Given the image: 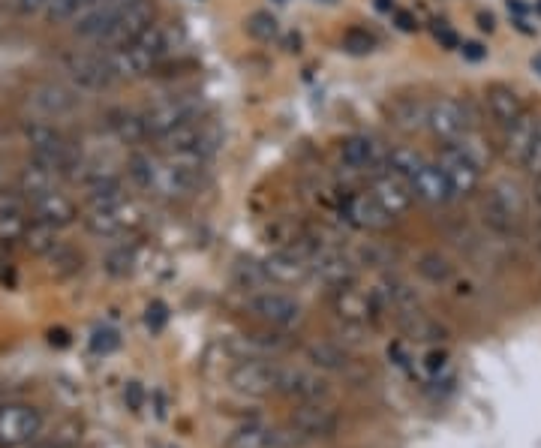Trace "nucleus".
I'll return each instance as SVG.
<instances>
[{
	"instance_id": "obj_1",
	"label": "nucleus",
	"mask_w": 541,
	"mask_h": 448,
	"mask_svg": "<svg viewBox=\"0 0 541 448\" xmlns=\"http://www.w3.org/2000/svg\"><path fill=\"white\" fill-rule=\"evenodd\" d=\"M175 31L178 28L172 22H154L139 40L121 46V49H112L106 58L112 64L115 79L136 82V79L151 76L175 52Z\"/></svg>"
},
{
	"instance_id": "obj_2",
	"label": "nucleus",
	"mask_w": 541,
	"mask_h": 448,
	"mask_svg": "<svg viewBox=\"0 0 541 448\" xmlns=\"http://www.w3.org/2000/svg\"><path fill=\"white\" fill-rule=\"evenodd\" d=\"M130 178L151 196L160 199H184L196 193V181L178 169L166 154H136L130 160Z\"/></svg>"
},
{
	"instance_id": "obj_3",
	"label": "nucleus",
	"mask_w": 541,
	"mask_h": 448,
	"mask_svg": "<svg viewBox=\"0 0 541 448\" xmlns=\"http://www.w3.org/2000/svg\"><path fill=\"white\" fill-rule=\"evenodd\" d=\"M22 136H25L34 160L46 163L58 175H73L76 172L79 157H76L73 145L67 142V136L55 124H49V121H28L22 127Z\"/></svg>"
},
{
	"instance_id": "obj_4",
	"label": "nucleus",
	"mask_w": 541,
	"mask_h": 448,
	"mask_svg": "<svg viewBox=\"0 0 541 448\" xmlns=\"http://www.w3.org/2000/svg\"><path fill=\"white\" fill-rule=\"evenodd\" d=\"M157 142H160L163 154H199V157L211 160V157L223 148L226 136H223V130H220L217 121L199 115V118H193V121L178 124L175 130H169V133L160 136Z\"/></svg>"
},
{
	"instance_id": "obj_5",
	"label": "nucleus",
	"mask_w": 541,
	"mask_h": 448,
	"mask_svg": "<svg viewBox=\"0 0 541 448\" xmlns=\"http://www.w3.org/2000/svg\"><path fill=\"white\" fill-rule=\"evenodd\" d=\"M523 217V196L514 181L493 184L481 199V220L493 235H511Z\"/></svg>"
},
{
	"instance_id": "obj_6",
	"label": "nucleus",
	"mask_w": 541,
	"mask_h": 448,
	"mask_svg": "<svg viewBox=\"0 0 541 448\" xmlns=\"http://www.w3.org/2000/svg\"><path fill=\"white\" fill-rule=\"evenodd\" d=\"M145 220V211L127 196L115 205H103V208H88L85 214V229L94 235V238H103V241H115V238H124L130 232H136Z\"/></svg>"
},
{
	"instance_id": "obj_7",
	"label": "nucleus",
	"mask_w": 541,
	"mask_h": 448,
	"mask_svg": "<svg viewBox=\"0 0 541 448\" xmlns=\"http://www.w3.org/2000/svg\"><path fill=\"white\" fill-rule=\"evenodd\" d=\"M43 430V412L31 403L13 400L0 406V448H22Z\"/></svg>"
},
{
	"instance_id": "obj_8",
	"label": "nucleus",
	"mask_w": 541,
	"mask_h": 448,
	"mask_svg": "<svg viewBox=\"0 0 541 448\" xmlns=\"http://www.w3.org/2000/svg\"><path fill=\"white\" fill-rule=\"evenodd\" d=\"M154 22H157V7H154V0H136V4L124 7V10L115 16V22H112L109 31L103 34L100 46L109 49V52H112V49H121V46L139 40Z\"/></svg>"
},
{
	"instance_id": "obj_9",
	"label": "nucleus",
	"mask_w": 541,
	"mask_h": 448,
	"mask_svg": "<svg viewBox=\"0 0 541 448\" xmlns=\"http://www.w3.org/2000/svg\"><path fill=\"white\" fill-rule=\"evenodd\" d=\"M64 73L70 79V85L76 91H106L115 82L112 64L103 55H91V52H67L64 55Z\"/></svg>"
},
{
	"instance_id": "obj_10",
	"label": "nucleus",
	"mask_w": 541,
	"mask_h": 448,
	"mask_svg": "<svg viewBox=\"0 0 541 448\" xmlns=\"http://www.w3.org/2000/svg\"><path fill=\"white\" fill-rule=\"evenodd\" d=\"M202 115V100H196V94H181V97H169L157 106H151L142 118L148 127V139H160L169 130H175L184 121H193Z\"/></svg>"
},
{
	"instance_id": "obj_11",
	"label": "nucleus",
	"mask_w": 541,
	"mask_h": 448,
	"mask_svg": "<svg viewBox=\"0 0 541 448\" xmlns=\"http://www.w3.org/2000/svg\"><path fill=\"white\" fill-rule=\"evenodd\" d=\"M277 379H280V364L268 361V358H244L232 367L229 373V385L238 394L247 397H265L277 391Z\"/></svg>"
},
{
	"instance_id": "obj_12",
	"label": "nucleus",
	"mask_w": 541,
	"mask_h": 448,
	"mask_svg": "<svg viewBox=\"0 0 541 448\" xmlns=\"http://www.w3.org/2000/svg\"><path fill=\"white\" fill-rule=\"evenodd\" d=\"M289 427L298 439H331L340 430V415L325 400H307L292 409Z\"/></svg>"
},
{
	"instance_id": "obj_13",
	"label": "nucleus",
	"mask_w": 541,
	"mask_h": 448,
	"mask_svg": "<svg viewBox=\"0 0 541 448\" xmlns=\"http://www.w3.org/2000/svg\"><path fill=\"white\" fill-rule=\"evenodd\" d=\"M28 103L46 121H58L79 109V94H76V88H70L64 82H37L28 91Z\"/></svg>"
},
{
	"instance_id": "obj_14",
	"label": "nucleus",
	"mask_w": 541,
	"mask_h": 448,
	"mask_svg": "<svg viewBox=\"0 0 541 448\" xmlns=\"http://www.w3.org/2000/svg\"><path fill=\"white\" fill-rule=\"evenodd\" d=\"M340 163L343 169L349 172H367V175H376L382 169H388V151L385 145L376 139V136H349L343 145H340Z\"/></svg>"
},
{
	"instance_id": "obj_15",
	"label": "nucleus",
	"mask_w": 541,
	"mask_h": 448,
	"mask_svg": "<svg viewBox=\"0 0 541 448\" xmlns=\"http://www.w3.org/2000/svg\"><path fill=\"white\" fill-rule=\"evenodd\" d=\"M370 196L382 205V211L388 214V217H403V214H409V208H412V202H415V193H412V187H409V181L406 178H400L397 172H391V169H382V172H376V175H370Z\"/></svg>"
},
{
	"instance_id": "obj_16",
	"label": "nucleus",
	"mask_w": 541,
	"mask_h": 448,
	"mask_svg": "<svg viewBox=\"0 0 541 448\" xmlns=\"http://www.w3.org/2000/svg\"><path fill=\"white\" fill-rule=\"evenodd\" d=\"M340 214L358 232H388V226L394 223V217H388L370 193H343Z\"/></svg>"
},
{
	"instance_id": "obj_17",
	"label": "nucleus",
	"mask_w": 541,
	"mask_h": 448,
	"mask_svg": "<svg viewBox=\"0 0 541 448\" xmlns=\"http://www.w3.org/2000/svg\"><path fill=\"white\" fill-rule=\"evenodd\" d=\"M424 127L439 139V142H454L460 133L469 130V112L460 100L454 97H439L427 103V121Z\"/></svg>"
},
{
	"instance_id": "obj_18",
	"label": "nucleus",
	"mask_w": 541,
	"mask_h": 448,
	"mask_svg": "<svg viewBox=\"0 0 541 448\" xmlns=\"http://www.w3.org/2000/svg\"><path fill=\"white\" fill-rule=\"evenodd\" d=\"M250 310L256 313V319H262L271 328H295L304 319V310L295 298L283 292H271V289L256 292L250 298Z\"/></svg>"
},
{
	"instance_id": "obj_19",
	"label": "nucleus",
	"mask_w": 541,
	"mask_h": 448,
	"mask_svg": "<svg viewBox=\"0 0 541 448\" xmlns=\"http://www.w3.org/2000/svg\"><path fill=\"white\" fill-rule=\"evenodd\" d=\"M433 163H436L439 172L445 175V181H448V187H451L454 196H472V193L478 190L481 172H478L451 142H445V145L439 148V157H436Z\"/></svg>"
},
{
	"instance_id": "obj_20",
	"label": "nucleus",
	"mask_w": 541,
	"mask_h": 448,
	"mask_svg": "<svg viewBox=\"0 0 541 448\" xmlns=\"http://www.w3.org/2000/svg\"><path fill=\"white\" fill-rule=\"evenodd\" d=\"M334 313L343 325H361V328H367L379 316L373 304V292H364L355 283L334 289Z\"/></svg>"
},
{
	"instance_id": "obj_21",
	"label": "nucleus",
	"mask_w": 541,
	"mask_h": 448,
	"mask_svg": "<svg viewBox=\"0 0 541 448\" xmlns=\"http://www.w3.org/2000/svg\"><path fill=\"white\" fill-rule=\"evenodd\" d=\"M310 274L319 277L331 289H343V286L355 283V262L346 253H340L337 247H322L310 259Z\"/></svg>"
},
{
	"instance_id": "obj_22",
	"label": "nucleus",
	"mask_w": 541,
	"mask_h": 448,
	"mask_svg": "<svg viewBox=\"0 0 541 448\" xmlns=\"http://www.w3.org/2000/svg\"><path fill=\"white\" fill-rule=\"evenodd\" d=\"M277 394H283V397H289V400H298V403H307V400H325V397H328V382L319 379V376L310 373V370H301V367H283V364H280Z\"/></svg>"
},
{
	"instance_id": "obj_23",
	"label": "nucleus",
	"mask_w": 541,
	"mask_h": 448,
	"mask_svg": "<svg viewBox=\"0 0 541 448\" xmlns=\"http://www.w3.org/2000/svg\"><path fill=\"white\" fill-rule=\"evenodd\" d=\"M28 211L34 214L31 220H40V223H49L55 229H64V226H73L79 220V208L76 202L61 193V190H52V193H43L37 196L34 202H28Z\"/></svg>"
},
{
	"instance_id": "obj_24",
	"label": "nucleus",
	"mask_w": 541,
	"mask_h": 448,
	"mask_svg": "<svg viewBox=\"0 0 541 448\" xmlns=\"http://www.w3.org/2000/svg\"><path fill=\"white\" fill-rule=\"evenodd\" d=\"M409 187H412L415 199H418V202H424V205H430V208L445 205V202H451V199H454V193H451V187H448L445 175H442V172H439V166H436V163H430V160H424V163H421V169L409 178Z\"/></svg>"
},
{
	"instance_id": "obj_25",
	"label": "nucleus",
	"mask_w": 541,
	"mask_h": 448,
	"mask_svg": "<svg viewBox=\"0 0 541 448\" xmlns=\"http://www.w3.org/2000/svg\"><path fill=\"white\" fill-rule=\"evenodd\" d=\"M265 271L271 277V283H301L310 274V259L292 247H277L268 259H265Z\"/></svg>"
},
{
	"instance_id": "obj_26",
	"label": "nucleus",
	"mask_w": 541,
	"mask_h": 448,
	"mask_svg": "<svg viewBox=\"0 0 541 448\" xmlns=\"http://www.w3.org/2000/svg\"><path fill=\"white\" fill-rule=\"evenodd\" d=\"M292 433L280 430V427H268V424H244L238 427L229 439L226 448H289Z\"/></svg>"
},
{
	"instance_id": "obj_27",
	"label": "nucleus",
	"mask_w": 541,
	"mask_h": 448,
	"mask_svg": "<svg viewBox=\"0 0 541 448\" xmlns=\"http://www.w3.org/2000/svg\"><path fill=\"white\" fill-rule=\"evenodd\" d=\"M484 103H487L490 118H493L496 124H502V127L514 124V121L526 112V109H523V100H520L517 91L508 88V85H490V88L484 91Z\"/></svg>"
},
{
	"instance_id": "obj_28",
	"label": "nucleus",
	"mask_w": 541,
	"mask_h": 448,
	"mask_svg": "<svg viewBox=\"0 0 541 448\" xmlns=\"http://www.w3.org/2000/svg\"><path fill=\"white\" fill-rule=\"evenodd\" d=\"M58 172L55 169H49L46 163H40V160H34L31 157V163L19 172V193L28 199V202H34L37 196H43V193H52V190H58Z\"/></svg>"
},
{
	"instance_id": "obj_29",
	"label": "nucleus",
	"mask_w": 541,
	"mask_h": 448,
	"mask_svg": "<svg viewBox=\"0 0 541 448\" xmlns=\"http://www.w3.org/2000/svg\"><path fill=\"white\" fill-rule=\"evenodd\" d=\"M535 121H538V118H532L529 112H523L514 124L505 127V145H502V151H505V160H508V163L523 166V157H526L529 142H532V133H535Z\"/></svg>"
},
{
	"instance_id": "obj_30",
	"label": "nucleus",
	"mask_w": 541,
	"mask_h": 448,
	"mask_svg": "<svg viewBox=\"0 0 541 448\" xmlns=\"http://www.w3.org/2000/svg\"><path fill=\"white\" fill-rule=\"evenodd\" d=\"M109 130L115 133L118 142L124 145H142L148 142V127H145V118L136 115V112H127V109H115L109 112Z\"/></svg>"
},
{
	"instance_id": "obj_31",
	"label": "nucleus",
	"mask_w": 541,
	"mask_h": 448,
	"mask_svg": "<svg viewBox=\"0 0 541 448\" xmlns=\"http://www.w3.org/2000/svg\"><path fill=\"white\" fill-rule=\"evenodd\" d=\"M478 172L481 169H487L490 163H493V145H490V139L484 136V133H478V130H466V133H460L454 142H451Z\"/></svg>"
},
{
	"instance_id": "obj_32",
	"label": "nucleus",
	"mask_w": 541,
	"mask_h": 448,
	"mask_svg": "<svg viewBox=\"0 0 541 448\" xmlns=\"http://www.w3.org/2000/svg\"><path fill=\"white\" fill-rule=\"evenodd\" d=\"M304 352H307V361L319 370H343L349 364V355L337 340H313L307 343Z\"/></svg>"
},
{
	"instance_id": "obj_33",
	"label": "nucleus",
	"mask_w": 541,
	"mask_h": 448,
	"mask_svg": "<svg viewBox=\"0 0 541 448\" xmlns=\"http://www.w3.org/2000/svg\"><path fill=\"white\" fill-rule=\"evenodd\" d=\"M232 283L244 292H262L271 286V277L265 271V262H256V259H238L232 265Z\"/></svg>"
},
{
	"instance_id": "obj_34",
	"label": "nucleus",
	"mask_w": 541,
	"mask_h": 448,
	"mask_svg": "<svg viewBox=\"0 0 541 448\" xmlns=\"http://www.w3.org/2000/svg\"><path fill=\"white\" fill-rule=\"evenodd\" d=\"M22 244H25V250H31L34 256H49L61 241H58V229H55V226L40 223V220H31L28 229H25Z\"/></svg>"
},
{
	"instance_id": "obj_35",
	"label": "nucleus",
	"mask_w": 541,
	"mask_h": 448,
	"mask_svg": "<svg viewBox=\"0 0 541 448\" xmlns=\"http://www.w3.org/2000/svg\"><path fill=\"white\" fill-rule=\"evenodd\" d=\"M97 4H103V0H49V7H46V22L52 25H64V22H73L79 19L82 13L94 10Z\"/></svg>"
},
{
	"instance_id": "obj_36",
	"label": "nucleus",
	"mask_w": 541,
	"mask_h": 448,
	"mask_svg": "<svg viewBox=\"0 0 541 448\" xmlns=\"http://www.w3.org/2000/svg\"><path fill=\"white\" fill-rule=\"evenodd\" d=\"M391 118H394V124L403 127V130L424 127V121H427V103H418V100H412V97H403V100H397V103L391 106Z\"/></svg>"
},
{
	"instance_id": "obj_37",
	"label": "nucleus",
	"mask_w": 541,
	"mask_h": 448,
	"mask_svg": "<svg viewBox=\"0 0 541 448\" xmlns=\"http://www.w3.org/2000/svg\"><path fill=\"white\" fill-rule=\"evenodd\" d=\"M136 265H139V253H136L133 244H118L106 256V271L112 277H130L136 271Z\"/></svg>"
},
{
	"instance_id": "obj_38",
	"label": "nucleus",
	"mask_w": 541,
	"mask_h": 448,
	"mask_svg": "<svg viewBox=\"0 0 541 448\" xmlns=\"http://www.w3.org/2000/svg\"><path fill=\"white\" fill-rule=\"evenodd\" d=\"M418 274L430 283H448L454 274V265L442 256V253H424L418 259Z\"/></svg>"
},
{
	"instance_id": "obj_39",
	"label": "nucleus",
	"mask_w": 541,
	"mask_h": 448,
	"mask_svg": "<svg viewBox=\"0 0 541 448\" xmlns=\"http://www.w3.org/2000/svg\"><path fill=\"white\" fill-rule=\"evenodd\" d=\"M421 163H424V157L418 151H412V148H391L388 151V169L397 172L406 181L421 169Z\"/></svg>"
},
{
	"instance_id": "obj_40",
	"label": "nucleus",
	"mask_w": 541,
	"mask_h": 448,
	"mask_svg": "<svg viewBox=\"0 0 541 448\" xmlns=\"http://www.w3.org/2000/svg\"><path fill=\"white\" fill-rule=\"evenodd\" d=\"M28 214L31 211H10V214H0V244H16L25 238L28 229Z\"/></svg>"
},
{
	"instance_id": "obj_41",
	"label": "nucleus",
	"mask_w": 541,
	"mask_h": 448,
	"mask_svg": "<svg viewBox=\"0 0 541 448\" xmlns=\"http://www.w3.org/2000/svg\"><path fill=\"white\" fill-rule=\"evenodd\" d=\"M46 259L52 262V271H55V274H61V277L76 274V271L82 268V256H79L73 247H67V244H58V247L46 256Z\"/></svg>"
},
{
	"instance_id": "obj_42",
	"label": "nucleus",
	"mask_w": 541,
	"mask_h": 448,
	"mask_svg": "<svg viewBox=\"0 0 541 448\" xmlns=\"http://www.w3.org/2000/svg\"><path fill=\"white\" fill-rule=\"evenodd\" d=\"M343 49L349 55H370L376 49V37L370 31H364V28H349L343 34Z\"/></svg>"
},
{
	"instance_id": "obj_43",
	"label": "nucleus",
	"mask_w": 541,
	"mask_h": 448,
	"mask_svg": "<svg viewBox=\"0 0 541 448\" xmlns=\"http://www.w3.org/2000/svg\"><path fill=\"white\" fill-rule=\"evenodd\" d=\"M247 31H250L256 40L271 43V40L280 34V25H277V19H274L271 13H253V16H250V22H247Z\"/></svg>"
},
{
	"instance_id": "obj_44",
	"label": "nucleus",
	"mask_w": 541,
	"mask_h": 448,
	"mask_svg": "<svg viewBox=\"0 0 541 448\" xmlns=\"http://www.w3.org/2000/svg\"><path fill=\"white\" fill-rule=\"evenodd\" d=\"M118 346H121V337H118L115 328H97V331L91 334V349H94L97 355H109V352H115Z\"/></svg>"
},
{
	"instance_id": "obj_45",
	"label": "nucleus",
	"mask_w": 541,
	"mask_h": 448,
	"mask_svg": "<svg viewBox=\"0 0 541 448\" xmlns=\"http://www.w3.org/2000/svg\"><path fill=\"white\" fill-rule=\"evenodd\" d=\"M523 169L529 175H541V118L535 121V133H532V142H529V151L523 157Z\"/></svg>"
},
{
	"instance_id": "obj_46",
	"label": "nucleus",
	"mask_w": 541,
	"mask_h": 448,
	"mask_svg": "<svg viewBox=\"0 0 541 448\" xmlns=\"http://www.w3.org/2000/svg\"><path fill=\"white\" fill-rule=\"evenodd\" d=\"M145 322H148V328H151V331H163V328H166V322H169V310H166V304H163V301H151V304H148V310H145Z\"/></svg>"
},
{
	"instance_id": "obj_47",
	"label": "nucleus",
	"mask_w": 541,
	"mask_h": 448,
	"mask_svg": "<svg viewBox=\"0 0 541 448\" xmlns=\"http://www.w3.org/2000/svg\"><path fill=\"white\" fill-rule=\"evenodd\" d=\"M124 400H127V406H130L133 412H139V409H142V403H145V391H142V385H139V382H130V385L124 388Z\"/></svg>"
},
{
	"instance_id": "obj_48",
	"label": "nucleus",
	"mask_w": 541,
	"mask_h": 448,
	"mask_svg": "<svg viewBox=\"0 0 541 448\" xmlns=\"http://www.w3.org/2000/svg\"><path fill=\"white\" fill-rule=\"evenodd\" d=\"M46 7H49V0H16V10L22 16H40V13H46Z\"/></svg>"
},
{
	"instance_id": "obj_49",
	"label": "nucleus",
	"mask_w": 541,
	"mask_h": 448,
	"mask_svg": "<svg viewBox=\"0 0 541 448\" xmlns=\"http://www.w3.org/2000/svg\"><path fill=\"white\" fill-rule=\"evenodd\" d=\"M463 58L466 61H481V58H487V49L481 46V43H463Z\"/></svg>"
},
{
	"instance_id": "obj_50",
	"label": "nucleus",
	"mask_w": 541,
	"mask_h": 448,
	"mask_svg": "<svg viewBox=\"0 0 541 448\" xmlns=\"http://www.w3.org/2000/svg\"><path fill=\"white\" fill-rule=\"evenodd\" d=\"M394 22H397V28H400V31H415V28H418V25H415V19H412L409 13H397V10H394Z\"/></svg>"
},
{
	"instance_id": "obj_51",
	"label": "nucleus",
	"mask_w": 541,
	"mask_h": 448,
	"mask_svg": "<svg viewBox=\"0 0 541 448\" xmlns=\"http://www.w3.org/2000/svg\"><path fill=\"white\" fill-rule=\"evenodd\" d=\"M436 40H439L442 46H448V49H457V37H454L448 28H436Z\"/></svg>"
},
{
	"instance_id": "obj_52",
	"label": "nucleus",
	"mask_w": 541,
	"mask_h": 448,
	"mask_svg": "<svg viewBox=\"0 0 541 448\" xmlns=\"http://www.w3.org/2000/svg\"><path fill=\"white\" fill-rule=\"evenodd\" d=\"M481 31H493V16H481Z\"/></svg>"
},
{
	"instance_id": "obj_53",
	"label": "nucleus",
	"mask_w": 541,
	"mask_h": 448,
	"mask_svg": "<svg viewBox=\"0 0 541 448\" xmlns=\"http://www.w3.org/2000/svg\"><path fill=\"white\" fill-rule=\"evenodd\" d=\"M28 448H61L58 442H28Z\"/></svg>"
},
{
	"instance_id": "obj_54",
	"label": "nucleus",
	"mask_w": 541,
	"mask_h": 448,
	"mask_svg": "<svg viewBox=\"0 0 541 448\" xmlns=\"http://www.w3.org/2000/svg\"><path fill=\"white\" fill-rule=\"evenodd\" d=\"M532 193H535V202L541 205V175H535V190Z\"/></svg>"
},
{
	"instance_id": "obj_55",
	"label": "nucleus",
	"mask_w": 541,
	"mask_h": 448,
	"mask_svg": "<svg viewBox=\"0 0 541 448\" xmlns=\"http://www.w3.org/2000/svg\"><path fill=\"white\" fill-rule=\"evenodd\" d=\"M535 250L541 253V220H538V226H535Z\"/></svg>"
},
{
	"instance_id": "obj_56",
	"label": "nucleus",
	"mask_w": 541,
	"mask_h": 448,
	"mask_svg": "<svg viewBox=\"0 0 541 448\" xmlns=\"http://www.w3.org/2000/svg\"><path fill=\"white\" fill-rule=\"evenodd\" d=\"M376 7H379V10H391V13H394V4H391V0H376Z\"/></svg>"
},
{
	"instance_id": "obj_57",
	"label": "nucleus",
	"mask_w": 541,
	"mask_h": 448,
	"mask_svg": "<svg viewBox=\"0 0 541 448\" xmlns=\"http://www.w3.org/2000/svg\"><path fill=\"white\" fill-rule=\"evenodd\" d=\"M532 70H535V73H541V55H535V58H532Z\"/></svg>"
},
{
	"instance_id": "obj_58",
	"label": "nucleus",
	"mask_w": 541,
	"mask_h": 448,
	"mask_svg": "<svg viewBox=\"0 0 541 448\" xmlns=\"http://www.w3.org/2000/svg\"><path fill=\"white\" fill-rule=\"evenodd\" d=\"M0 190H4V175H0Z\"/></svg>"
},
{
	"instance_id": "obj_59",
	"label": "nucleus",
	"mask_w": 541,
	"mask_h": 448,
	"mask_svg": "<svg viewBox=\"0 0 541 448\" xmlns=\"http://www.w3.org/2000/svg\"><path fill=\"white\" fill-rule=\"evenodd\" d=\"M322 4H334V0H322Z\"/></svg>"
},
{
	"instance_id": "obj_60",
	"label": "nucleus",
	"mask_w": 541,
	"mask_h": 448,
	"mask_svg": "<svg viewBox=\"0 0 541 448\" xmlns=\"http://www.w3.org/2000/svg\"><path fill=\"white\" fill-rule=\"evenodd\" d=\"M538 13H541V0H538Z\"/></svg>"
}]
</instances>
